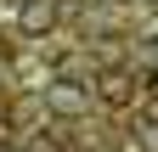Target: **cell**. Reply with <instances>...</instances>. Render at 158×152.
Segmentation results:
<instances>
[{"mask_svg":"<svg viewBox=\"0 0 158 152\" xmlns=\"http://www.w3.org/2000/svg\"><path fill=\"white\" fill-rule=\"evenodd\" d=\"M141 73H135V68H102V73H96V96H102L107 107H130L135 96H141Z\"/></svg>","mask_w":158,"mask_h":152,"instance_id":"6da1fadb","label":"cell"},{"mask_svg":"<svg viewBox=\"0 0 158 152\" xmlns=\"http://www.w3.org/2000/svg\"><path fill=\"white\" fill-rule=\"evenodd\" d=\"M45 107L56 113V118H85V90H79L73 79H51L45 85Z\"/></svg>","mask_w":158,"mask_h":152,"instance_id":"7a4b0ae2","label":"cell"},{"mask_svg":"<svg viewBox=\"0 0 158 152\" xmlns=\"http://www.w3.org/2000/svg\"><path fill=\"white\" fill-rule=\"evenodd\" d=\"M56 23H62V6H56V0H28V6L17 11V28L34 34V40H40V34H51Z\"/></svg>","mask_w":158,"mask_h":152,"instance_id":"3957f363","label":"cell"},{"mask_svg":"<svg viewBox=\"0 0 158 152\" xmlns=\"http://www.w3.org/2000/svg\"><path fill=\"white\" fill-rule=\"evenodd\" d=\"M135 62H141V68H135L141 79H152V73H158V40H152V34H141V40H135Z\"/></svg>","mask_w":158,"mask_h":152,"instance_id":"277c9868","label":"cell"},{"mask_svg":"<svg viewBox=\"0 0 158 152\" xmlns=\"http://www.w3.org/2000/svg\"><path fill=\"white\" fill-rule=\"evenodd\" d=\"M0 152H17V146H0Z\"/></svg>","mask_w":158,"mask_h":152,"instance_id":"5b68a950","label":"cell"},{"mask_svg":"<svg viewBox=\"0 0 158 152\" xmlns=\"http://www.w3.org/2000/svg\"><path fill=\"white\" fill-rule=\"evenodd\" d=\"M23 6H28V0H23Z\"/></svg>","mask_w":158,"mask_h":152,"instance_id":"8992f818","label":"cell"}]
</instances>
